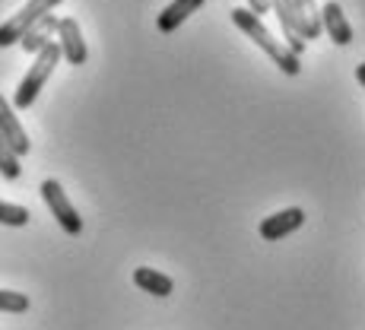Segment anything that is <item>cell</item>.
<instances>
[{
  "instance_id": "cell-8",
  "label": "cell",
  "mask_w": 365,
  "mask_h": 330,
  "mask_svg": "<svg viewBox=\"0 0 365 330\" xmlns=\"http://www.w3.org/2000/svg\"><path fill=\"white\" fill-rule=\"evenodd\" d=\"M321 29L327 32V38H331L334 45H340V48L353 45V26H349L346 13H343V6L336 4V0H327V4L321 6Z\"/></svg>"
},
{
  "instance_id": "cell-12",
  "label": "cell",
  "mask_w": 365,
  "mask_h": 330,
  "mask_svg": "<svg viewBox=\"0 0 365 330\" xmlns=\"http://www.w3.org/2000/svg\"><path fill=\"white\" fill-rule=\"evenodd\" d=\"M292 13H296V29L308 41H314L321 35V10L314 0H292Z\"/></svg>"
},
{
  "instance_id": "cell-11",
  "label": "cell",
  "mask_w": 365,
  "mask_h": 330,
  "mask_svg": "<svg viewBox=\"0 0 365 330\" xmlns=\"http://www.w3.org/2000/svg\"><path fill=\"white\" fill-rule=\"evenodd\" d=\"M58 23H61V19L54 16V13H48V16H41L38 23H35L32 29L23 35V41H19V45H23V51L38 54L41 48H48V45H51V41H54V35H58Z\"/></svg>"
},
{
  "instance_id": "cell-6",
  "label": "cell",
  "mask_w": 365,
  "mask_h": 330,
  "mask_svg": "<svg viewBox=\"0 0 365 330\" xmlns=\"http://www.w3.org/2000/svg\"><path fill=\"white\" fill-rule=\"evenodd\" d=\"M0 137L10 143V150L16 153L19 159L29 156L32 140H29V133L23 130V124H19V118H16V108H13V102H6V96H0Z\"/></svg>"
},
{
  "instance_id": "cell-14",
  "label": "cell",
  "mask_w": 365,
  "mask_h": 330,
  "mask_svg": "<svg viewBox=\"0 0 365 330\" xmlns=\"http://www.w3.org/2000/svg\"><path fill=\"white\" fill-rule=\"evenodd\" d=\"M32 213L26 207H19V203H6L0 200V226H13V229H23L29 226Z\"/></svg>"
},
{
  "instance_id": "cell-1",
  "label": "cell",
  "mask_w": 365,
  "mask_h": 330,
  "mask_svg": "<svg viewBox=\"0 0 365 330\" xmlns=\"http://www.w3.org/2000/svg\"><path fill=\"white\" fill-rule=\"evenodd\" d=\"M232 23L245 32V38L255 41V45L261 48V51H264L267 58H270L279 70H283L286 76H299V73H302L299 58H296V54H292L289 48H286L283 41H279L270 29H267L264 19H261V16H255V13H251L248 6H235V10H232Z\"/></svg>"
},
{
  "instance_id": "cell-18",
  "label": "cell",
  "mask_w": 365,
  "mask_h": 330,
  "mask_svg": "<svg viewBox=\"0 0 365 330\" xmlns=\"http://www.w3.org/2000/svg\"><path fill=\"white\" fill-rule=\"evenodd\" d=\"M356 80H359V86L365 89V61L362 64H356Z\"/></svg>"
},
{
  "instance_id": "cell-16",
  "label": "cell",
  "mask_w": 365,
  "mask_h": 330,
  "mask_svg": "<svg viewBox=\"0 0 365 330\" xmlns=\"http://www.w3.org/2000/svg\"><path fill=\"white\" fill-rule=\"evenodd\" d=\"M29 296L26 292H13V289H0V311L4 314H23L29 311Z\"/></svg>"
},
{
  "instance_id": "cell-13",
  "label": "cell",
  "mask_w": 365,
  "mask_h": 330,
  "mask_svg": "<svg viewBox=\"0 0 365 330\" xmlns=\"http://www.w3.org/2000/svg\"><path fill=\"white\" fill-rule=\"evenodd\" d=\"M133 283H137L143 292L156 296V299H168L175 292L172 277L163 273V270H153V267H137V270H133Z\"/></svg>"
},
{
  "instance_id": "cell-9",
  "label": "cell",
  "mask_w": 365,
  "mask_h": 330,
  "mask_svg": "<svg viewBox=\"0 0 365 330\" xmlns=\"http://www.w3.org/2000/svg\"><path fill=\"white\" fill-rule=\"evenodd\" d=\"M270 10L277 13V19H279V29H283V45L289 48L296 58H302V51H305V38H302L299 29H296V13H292V0H270Z\"/></svg>"
},
{
  "instance_id": "cell-10",
  "label": "cell",
  "mask_w": 365,
  "mask_h": 330,
  "mask_svg": "<svg viewBox=\"0 0 365 330\" xmlns=\"http://www.w3.org/2000/svg\"><path fill=\"white\" fill-rule=\"evenodd\" d=\"M207 4V0H172V4L165 6L163 13H159V19H156V26H159V32H175L178 26H185L187 19H191V13H197L200 6Z\"/></svg>"
},
{
  "instance_id": "cell-4",
  "label": "cell",
  "mask_w": 365,
  "mask_h": 330,
  "mask_svg": "<svg viewBox=\"0 0 365 330\" xmlns=\"http://www.w3.org/2000/svg\"><path fill=\"white\" fill-rule=\"evenodd\" d=\"M38 194H41V200L48 203L51 216L58 220V226L64 229L67 235H83V216L76 213V207L67 200V191L61 187V181L45 178V181L38 185Z\"/></svg>"
},
{
  "instance_id": "cell-15",
  "label": "cell",
  "mask_w": 365,
  "mask_h": 330,
  "mask_svg": "<svg viewBox=\"0 0 365 330\" xmlns=\"http://www.w3.org/2000/svg\"><path fill=\"white\" fill-rule=\"evenodd\" d=\"M0 175H4L6 181H16L19 175H23V165H19V156L10 150V143H6L4 137H0Z\"/></svg>"
},
{
  "instance_id": "cell-17",
  "label": "cell",
  "mask_w": 365,
  "mask_h": 330,
  "mask_svg": "<svg viewBox=\"0 0 365 330\" xmlns=\"http://www.w3.org/2000/svg\"><path fill=\"white\" fill-rule=\"evenodd\" d=\"M248 10L264 19V13H270V0H248Z\"/></svg>"
},
{
  "instance_id": "cell-3",
  "label": "cell",
  "mask_w": 365,
  "mask_h": 330,
  "mask_svg": "<svg viewBox=\"0 0 365 330\" xmlns=\"http://www.w3.org/2000/svg\"><path fill=\"white\" fill-rule=\"evenodd\" d=\"M58 4H64V0H26V4L19 6V13H13L6 23H0V48H10V45H16V41H23V35L29 32L41 16H48Z\"/></svg>"
},
{
  "instance_id": "cell-2",
  "label": "cell",
  "mask_w": 365,
  "mask_h": 330,
  "mask_svg": "<svg viewBox=\"0 0 365 330\" xmlns=\"http://www.w3.org/2000/svg\"><path fill=\"white\" fill-rule=\"evenodd\" d=\"M58 61H61V48H58V41H51L48 48H41V51L35 54L29 73H26V76H23V83L16 86V96H13V108H16V111L32 108L35 99H38V93L45 89L48 76H51V73H54V67H58Z\"/></svg>"
},
{
  "instance_id": "cell-5",
  "label": "cell",
  "mask_w": 365,
  "mask_h": 330,
  "mask_svg": "<svg viewBox=\"0 0 365 330\" xmlns=\"http://www.w3.org/2000/svg\"><path fill=\"white\" fill-rule=\"evenodd\" d=\"M54 41H58V48H61V58H64L70 67H83L89 61V48H86V41H83L80 23H76L73 16H64L58 23Z\"/></svg>"
},
{
  "instance_id": "cell-7",
  "label": "cell",
  "mask_w": 365,
  "mask_h": 330,
  "mask_svg": "<svg viewBox=\"0 0 365 330\" xmlns=\"http://www.w3.org/2000/svg\"><path fill=\"white\" fill-rule=\"evenodd\" d=\"M302 222H305V210L289 207V210H279V213L261 220L257 232H261L264 242H279V238H286V235H292L296 229H302Z\"/></svg>"
}]
</instances>
